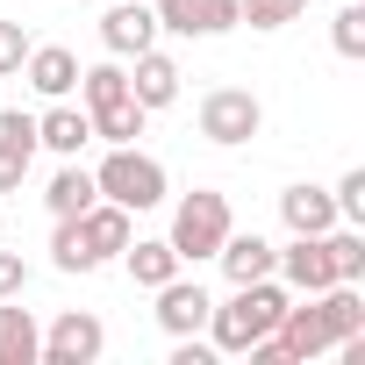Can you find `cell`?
Listing matches in <instances>:
<instances>
[{
	"instance_id": "9",
	"label": "cell",
	"mask_w": 365,
	"mask_h": 365,
	"mask_svg": "<svg viewBox=\"0 0 365 365\" xmlns=\"http://www.w3.org/2000/svg\"><path fill=\"white\" fill-rule=\"evenodd\" d=\"M215 258H222V279H230V287H251V279H272V265H279V244H265L258 230H230Z\"/></svg>"
},
{
	"instance_id": "30",
	"label": "cell",
	"mask_w": 365,
	"mask_h": 365,
	"mask_svg": "<svg viewBox=\"0 0 365 365\" xmlns=\"http://www.w3.org/2000/svg\"><path fill=\"white\" fill-rule=\"evenodd\" d=\"M150 15H158V29L179 36V22H187V0H150Z\"/></svg>"
},
{
	"instance_id": "3",
	"label": "cell",
	"mask_w": 365,
	"mask_h": 365,
	"mask_svg": "<svg viewBox=\"0 0 365 365\" xmlns=\"http://www.w3.org/2000/svg\"><path fill=\"white\" fill-rule=\"evenodd\" d=\"M237 230V215H230V194H215V187H194L187 201L172 208V251H179V265H201V258H215L222 251V237Z\"/></svg>"
},
{
	"instance_id": "28",
	"label": "cell",
	"mask_w": 365,
	"mask_h": 365,
	"mask_svg": "<svg viewBox=\"0 0 365 365\" xmlns=\"http://www.w3.org/2000/svg\"><path fill=\"white\" fill-rule=\"evenodd\" d=\"M22 287H29V265H22V251H0V301H22Z\"/></svg>"
},
{
	"instance_id": "18",
	"label": "cell",
	"mask_w": 365,
	"mask_h": 365,
	"mask_svg": "<svg viewBox=\"0 0 365 365\" xmlns=\"http://www.w3.org/2000/svg\"><path fill=\"white\" fill-rule=\"evenodd\" d=\"M43 201H51V215H86V208L101 201V187H93V172H86L79 158H65V172L51 179V194H43Z\"/></svg>"
},
{
	"instance_id": "19",
	"label": "cell",
	"mask_w": 365,
	"mask_h": 365,
	"mask_svg": "<svg viewBox=\"0 0 365 365\" xmlns=\"http://www.w3.org/2000/svg\"><path fill=\"white\" fill-rule=\"evenodd\" d=\"M51 265H58V272H101V258H93L79 215H58V230H51Z\"/></svg>"
},
{
	"instance_id": "4",
	"label": "cell",
	"mask_w": 365,
	"mask_h": 365,
	"mask_svg": "<svg viewBox=\"0 0 365 365\" xmlns=\"http://www.w3.org/2000/svg\"><path fill=\"white\" fill-rule=\"evenodd\" d=\"M258 129H265V108H258L251 86H215V93H201V136H208V143L237 150V143H251Z\"/></svg>"
},
{
	"instance_id": "17",
	"label": "cell",
	"mask_w": 365,
	"mask_h": 365,
	"mask_svg": "<svg viewBox=\"0 0 365 365\" xmlns=\"http://www.w3.org/2000/svg\"><path fill=\"white\" fill-rule=\"evenodd\" d=\"M122 258H129V279H136V287H150V294L179 272V251H172L165 237H129V244H122Z\"/></svg>"
},
{
	"instance_id": "2",
	"label": "cell",
	"mask_w": 365,
	"mask_h": 365,
	"mask_svg": "<svg viewBox=\"0 0 365 365\" xmlns=\"http://www.w3.org/2000/svg\"><path fill=\"white\" fill-rule=\"evenodd\" d=\"M93 187H101V201L143 215V208H165V165H158L150 150H136V143H108Z\"/></svg>"
},
{
	"instance_id": "24",
	"label": "cell",
	"mask_w": 365,
	"mask_h": 365,
	"mask_svg": "<svg viewBox=\"0 0 365 365\" xmlns=\"http://www.w3.org/2000/svg\"><path fill=\"white\" fill-rule=\"evenodd\" d=\"M329 201H336V222H358V230H365V165H351V172L336 179Z\"/></svg>"
},
{
	"instance_id": "22",
	"label": "cell",
	"mask_w": 365,
	"mask_h": 365,
	"mask_svg": "<svg viewBox=\"0 0 365 365\" xmlns=\"http://www.w3.org/2000/svg\"><path fill=\"white\" fill-rule=\"evenodd\" d=\"M230 29H237V0H187L179 36H230Z\"/></svg>"
},
{
	"instance_id": "27",
	"label": "cell",
	"mask_w": 365,
	"mask_h": 365,
	"mask_svg": "<svg viewBox=\"0 0 365 365\" xmlns=\"http://www.w3.org/2000/svg\"><path fill=\"white\" fill-rule=\"evenodd\" d=\"M22 58H29V36H22V22H0V79H8V72H22Z\"/></svg>"
},
{
	"instance_id": "6",
	"label": "cell",
	"mask_w": 365,
	"mask_h": 365,
	"mask_svg": "<svg viewBox=\"0 0 365 365\" xmlns=\"http://www.w3.org/2000/svg\"><path fill=\"white\" fill-rule=\"evenodd\" d=\"M272 272H279L287 294H322V287H336V265H329V244H322V237H294Z\"/></svg>"
},
{
	"instance_id": "23",
	"label": "cell",
	"mask_w": 365,
	"mask_h": 365,
	"mask_svg": "<svg viewBox=\"0 0 365 365\" xmlns=\"http://www.w3.org/2000/svg\"><path fill=\"white\" fill-rule=\"evenodd\" d=\"M301 8H308V0H237V22H251V29H287V22H301Z\"/></svg>"
},
{
	"instance_id": "14",
	"label": "cell",
	"mask_w": 365,
	"mask_h": 365,
	"mask_svg": "<svg viewBox=\"0 0 365 365\" xmlns=\"http://www.w3.org/2000/svg\"><path fill=\"white\" fill-rule=\"evenodd\" d=\"M272 336L287 344V358H294V365L322 358V351H329V329H322V308H315V294H308V308H294V301H287V315H279V329H272Z\"/></svg>"
},
{
	"instance_id": "21",
	"label": "cell",
	"mask_w": 365,
	"mask_h": 365,
	"mask_svg": "<svg viewBox=\"0 0 365 365\" xmlns=\"http://www.w3.org/2000/svg\"><path fill=\"white\" fill-rule=\"evenodd\" d=\"M143 122H150V115H143V101H136V93H129V101H115V108H93V136H101V143H136V136H143Z\"/></svg>"
},
{
	"instance_id": "1",
	"label": "cell",
	"mask_w": 365,
	"mask_h": 365,
	"mask_svg": "<svg viewBox=\"0 0 365 365\" xmlns=\"http://www.w3.org/2000/svg\"><path fill=\"white\" fill-rule=\"evenodd\" d=\"M287 287H279V272L272 279H251V287H230V301H215L208 308V344L215 351H230V358H244L258 336H272L279 329V315H287Z\"/></svg>"
},
{
	"instance_id": "15",
	"label": "cell",
	"mask_w": 365,
	"mask_h": 365,
	"mask_svg": "<svg viewBox=\"0 0 365 365\" xmlns=\"http://www.w3.org/2000/svg\"><path fill=\"white\" fill-rule=\"evenodd\" d=\"M79 230H86V244H93V258L108 265V258H122V244L136 237V215H129V208H115V201H93V208L79 215Z\"/></svg>"
},
{
	"instance_id": "13",
	"label": "cell",
	"mask_w": 365,
	"mask_h": 365,
	"mask_svg": "<svg viewBox=\"0 0 365 365\" xmlns=\"http://www.w3.org/2000/svg\"><path fill=\"white\" fill-rule=\"evenodd\" d=\"M93 143V115L86 108H51V115H36V150H58V158H79Z\"/></svg>"
},
{
	"instance_id": "7",
	"label": "cell",
	"mask_w": 365,
	"mask_h": 365,
	"mask_svg": "<svg viewBox=\"0 0 365 365\" xmlns=\"http://www.w3.org/2000/svg\"><path fill=\"white\" fill-rule=\"evenodd\" d=\"M208 308H215V301H208L201 279H179V272H172V279L158 287V322H165V336H201V329H208Z\"/></svg>"
},
{
	"instance_id": "26",
	"label": "cell",
	"mask_w": 365,
	"mask_h": 365,
	"mask_svg": "<svg viewBox=\"0 0 365 365\" xmlns=\"http://www.w3.org/2000/svg\"><path fill=\"white\" fill-rule=\"evenodd\" d=\"M329 43H336L344 58H365V8H358V0H351V8L336 15V29H329Z\"/></svg>"
},
{
	"instance_id": "10",
	"label": "cell",
	"mask_w": 365,
	"mask_h": 365,
	"mask_svg": "<svg viewBox=\"0 0 365 365\" xmlns=\"http://www.w3.org/2000/svg\"><path fill=\"white\" fill-rule=\"evenodd\" d=\"M22 79H29L43 101H65V93H79V58H72L65 43H29V58H22Z\"/></svg>"
},
{
	"instance_id": "20",
	"label": "cell",
	"mask_w": 365,
	"mask_h": 365,
	"mask_svg": "<svg viewBox=\"0 0 365 365\" xmlns=\"http://www.w3.org/2000/svg\"><path fill=\"white\" fill-rule=\"evenodd\" d=\"M79 101H86V115H93V108H115V101H129V72H122V58H108V65H86V72H79Z\"/></svg>"
},
{
	"instance_id": "16",
	"label": "cell",
	"mask_w": 365,
	"mask_h": 365,
	"mask_svg": "<svg viewBox=\"0 0 365 365\" xmlns=\"http://www.w3.org/2000/svg\"><path fill=\"white\" fill-rule=\"evenodd\" d=\"M36 358H43V329H36V315L15 308V301H0V365H36Z\"/></svg>"
},
{
	"instance_id": "12",
	"label": "cell",
	"mask_w": 365,
	"mask_h": 365,
	"mask_svg": "<svg viewBox=\"0 0 365 365\" xmlns=\"http://www.w3.org/2000/svg\"><path fill=\"white\" fill-rule=\"evenodd\" d=\"M129 93L143 101V115H158V108H172L179 101V65L150 43V51H136V72H129Z\"/></svg>"
},
{
	"instance_id": "29",
	"label": "cell",
	"mask_w": 365,
	"mask_h": 365,
	"mask_svg": "<svg viewBox=\"0 0 365 365\" xmlns=\"http://www.w3.org/2000/svg\"><path fill=\"white\" fill-rule=\"evenodd\" d=\"M0 136H15V143H36V115H22V108H0Z\"/></svg>"
},
{
	"instance_id": "5",
	"label": "cell",
	"mask_w": 365,
	"mask_h": 365,
	"mask_svg": "<svg viewBox=\"0 0 365 365\" xmlns=\"http://www.w3.org/2000/svg\"><path fill=\"white\" fill-rule=\"evenodd\" d=\"M108 351V329H101V315H86V308H65L51 329H43V358L36 365H93Z\"/></svg>"
},
{
	"instance_id": "25",
	"label": "cell",
	"mask_w": 365,
	"mask_h": 365,
	"mask_svg": "<svg viewBox=\"0 0 365 365\" xmlns=\"http://www.w3.org/2000/svg\"><path fill=\"white\" fill-rule=\"evenodd\" d=\"M29 158H36V143H15V136H0V194H15L22 179H29Z\"/></svg>"
},
{
	"instance_id": "8",
	"label": "cell",
	"mask_w": 365,
	"mask_h": 365,
	"mask_svg": "<svg viewBox=\"0 0 365 365\" xmlns=\"http://www.w3.org/2000/svg\"><path fill=\"white\" fill-rule=\"evenodd\" d=\"M101 43L108 58H136L158 43V15H150V0H115V8L101 15Z\"/></svg>"
},
{
	"instance_id": "11",
	"label": "cell",
	"mask_w": 365,
	"mask_h": 365,
	"mask_svg": "<svg viewBox=\"0 0 365 365\" xmlns=\"http://www.w3.org/2000/svg\"><path fill=\"white\" fill-rule=\"evenodd\" d=\"M279 222L294 230V237H322V230H336V201H329V187H287L279 194Z\"/></svg>"
}]
</instances>
